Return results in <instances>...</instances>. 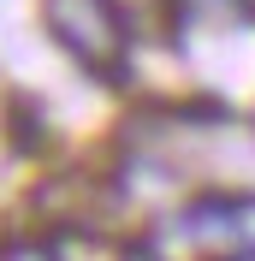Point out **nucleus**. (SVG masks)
<instances>
[{"instance_id": "nucleus-1", "label": "nucleus", "mask_w": 255, "mask_h": 261, "mask_svg": "<svg viewBox=\"0 0 255 261\" xmlns=\"http://www.w3.org/2000/svg\"><path fill=\"white\" fill-rule=\"evenodd\" d=\"M42 24L83 71L95 77H119L131 54V30L113 12V0H42Z\"/></svg>"}, {"instance_id": "nucleus-2", "label": "nucleus", "mask_w": 255, "mask_h": 261, "mask_svg": "<svg viewBox=\"0 0 255 261\" xmlns=\"http://www.w3.org/2000/svg\"><path fill=\"white\" fill-rule=\"evenodd\" d=\"M178 244H190L208 261H238V196H202L178 214Z\"/></svg>"}, {"instance_id": "nucleus-3", "label": "nucleus", "mask_w": 255, "mask_h": 261, "mask_svg": "<svg viewBox=\"0 0 255 261\" xmlns=\"http://www.w3.org/2000/svg\"><path fill=\"white\" fill-rule=\"evenodd\" d=\"M131 36H166L172 30V0H113Z\"/></svg>"}, {"instance_id": "nucleus-4", "label": "nucleus", "mask_w": 255, "mask_h": 261, "mask_svg": "<svg viewBox=\"0 0 255 261\" xmlns=\"http://www.w3.org/2000/svg\"><path fill=\"white\" fill-rule=\"evenodd\" d=\"M0 261H60L48 238H0Z\"/></svg>"}, {"instance_id": "nucleus-5", "label": "nucleus", "mask_w": 255, "mask_h": 261, "mask_svg": "<svg viewBox=\"0 0 255 261\" xmlns=\"http://www.w3.org/2000/svg\"><path fill=\"white\" fill-rule=\"evenodd\" d=\"M238 261H255V196H238Z\"/></svg>"}, {"instance_id": "nucleus-6", "label": "nucleus", "mask_w": 255, "mask_h": 261, "mask_svg": "<svg viewBox=\"0 0 255 261\" xmlns=\"http://www.w3.org/2000/svg\"><path fill=\"white\" fill-rule=\"evenodd\" d=\"M125 261H172L160 244H137V249H125Z\"/></svg>"}, {"instance_id": "nucleus-7", "label": "nucleus", "mask_w": 255, "mask_h": 261, "mask_svg": "<svg viewBox=\"0 0 255 261\" xmlns=\"http://www.w3.org/2000/svg\"><path fill=\"white\" fill-rule=\"evenodd\" d=\"M249 6H255V0H249Z\"/></svg>"}]
</instances>
